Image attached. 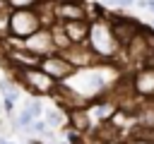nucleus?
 Wrapping results in <instances>:
<instances>
[{
  "label": "nucleus",
  "instance_id": "1",
  "mask_svg": "<svg viewBox=\"0 0 154 144\" xmlns=\"http://www.w3.org/2000/svg\"><path fill=\"white\" fill-rule=\"evenodd\" d=\"M87 43L91 48V53L96 58H103V60H111L116 53H118V41L111 31V24L103 22V19H96L89 24V34H87Z\"/></svg>",
  "mask_w": 154,
  "mask_h": 144
},
{
  "label": "nucleus",
  "instance_id": "2",
  "mask_svg": "<svg viewBox=\"0 0 154 144\" xmlns=\"http://www.w3.org/2000/svg\"><path fill=\"white\" fill-rule=\"evenodd\" d=\"M43 24H41V19H38V12L36 10H31V7H24V10H14V12H10V34L14 36V38H26V36H31L34 31H38Z\"/></svg>",
  "mask_w": 154,
  "mask_h": 144
},
{
  "label": "nucleus",
  "instance_id": "3",
  "mask_svg": "<svg viewBox=\"0 0 154 144\" xmlns=\"http://www.w3.org/2000/svg\"><path fill=\"white\" fill-rule=\"evenodd\" d=\"M17 77L24 82V86L29 91H34L38 96H51L55 91V86H58V82L53 77H48L41 67H19Z\"/></svg>",
  "mask_w": 154,
  "mask_h": 144
},
{
  "label": "nucleus",
  "instance_id": "4",
  "mask_svg": "<svg viewBox=\"0 0 154 144\" xmlns=\"http://www.w3.org/2000/svg\"><path fill=\"white\" fill-rule=\"evenodd\" d=\"M24 48L38 58H46V55H53L55 53V46H53V36H51V29L48 26H41L38 31H34L31 36H26L24 41Z\"/></svg>",
  "mask_w": 154,
  "mask_h": 144
},
{
  "label": "nucleus",
  "instance_id": "5",
  "mask_svg": "<svg viewBox=\"0 0 154 144\" xmlns=\"http://www.w3.org/2000/svg\"><path fill=\"white\" fill-rule=\"evenodd\" d=\"M38 67L48 74V77H53L55 82H63V79H67L77 67L72 65V62H67L60 53H53V55H46V58H41V62H38Z\"/></svg>",
  "mask_w": 154,
  "mask_h": 144
},
{
  "label": "nucleus",
  "instance_id": "6",
  "mask_svg": "<svg viewBox=\"0 0 154 144\" xmlns=\"http://www.w3.org/2000/svg\"><path fill=\"white\" fill-rule=\"evenodd\" d=\"M63 58L67 60V62H72L75 67H91V65H96V55L91 53V48L89 46H84V43H70L65 50H63Z\"/></svg>",
  "mask_w": 154,
  "mask_h": 144
},
{
  "label": "nucleus",
  "instance_id": "7",
  "mask_svg": "<svg viewBox=\"0 0 154 144\" xmlns=\"http://www.w3.org/2000/svg\"><path fill=\"white\" fill-rule=\"evenodd\" d=\"M132 91L140 98H149L154 96V67H140L132 77Z\"/></svg>",
  "mask_w": 154,
  "mask_h": 144
},
{
  "label": "nucleus",
  "instance_id": "8",
  "mask_svg": "<svg viewBox=\"0 0 154 144\" xmlns=\"http://www.w3.org/2000/svg\"><path fill=\"white\" fill-rule=\"evenodd\" d=\"M51 12L58 22H70V19H84V7L77 0H60L51 5Z\"/></svg>",
  "mask_w": 154,
  "mask_h": 144
},
{
  "label": "nucleus",
  "instance_id": "9",
  "mask_svg": "<svg viewBox=\"0 0 154 144\" xmlns=\"http://www.w3.org/2000/svg\"><path fill=\"white\" fill-rule=\"evenodd\" d=\"M60 29L70 43H84L87 34H89V22L87 19H70V22H60Z\"/></svg>",
  "mask_w": 154,
  "mask_h": 144
},
{
  "label": "nucleus",
  "instance_id": "10",
  "mask_svg": "<svg viewBox=\"0 0 154 144\" xmlns=\"http://www.w3.org/2000/svg\"><path fill=\"white\" fill-rule=\"evenodd\" d=\"M140 22H130V19H116L113 24H111V31H113V36H116V41H118V46H128V41L137 34V26Z\"/></svg>",
  "mask_w": 154,
  "mask_h": 144
},
{
  "label": "nucleus",
  "instance_id": "11",
  "mask_svg": "<svg viewBox=\"0 0 154 144\" xmlns=\"http://www.w3.org/2000/svg\"><path fill=\"white\" fill-rule=\"evenodd\" d=\"M7 58L14 65H19V67H38V62H41V58L34 55V53H29L24 46H12L7 50Z\"/></svg>",
  "mask_w": 154,
  "mask_h": 144
},
{
  "label": "nucleus",
  "instance_id": "12",
  "mask_svg": "<svg viewBox=\"0 0 154 144\" xmlns=\"http://www.w3.org/2000/svg\"><path fill=\"white\" fill-rule=\"evenodd\" d=\"M67 115H70L72 130H77L79 134H82V132H87V130H91V120H89V115H87V108H84V106H82V108H72V110H67Z\"/></svg>",
  "mask_w": 154,
  "mask_h": 144
},
{
  "label": "nucleus",
  "instance_id": "13",
  "mask_svg": "<svg viewBox=\"0 0 154 144\" xmlns=\"http://www.w3.org/2000/svg\"><path fill=\"white\" fill-rule=\"evenodd\" d=\"M137 125L144 130H154V101H144L137 110Z\"/></svg>",
  "mask_w": 154,
  "mask_h": 144
},
{
  "label": "nucleus",
  "instance_id": "14",
  "mask_svg": "<svg viewBox=\"0 0 154 144\" xmlns=\"http://www.w3.org/2000/svg\"><path fill=\"white\" fill-rule=\"evenodd\" d=\"M63 122H65V115H63L60 110L51 108V110L46 113V125H48V127H60Z\"/></svg>",
  "mask_w": 154,
  "mask_h": 144
},
{
  "label": "nucleus",
  "instance_id": "15",
  "mask_svg": "<svg viewBox=\"0 0 154 144\" xmlns=\"http://www.w3.org/2000/svg\"><path fill=\"white\" fill-rule=\"evenodd\" d=\"M10 34V12L0 7V38H5Z\"/></svg>",
  "mask_w": 154,
  "mask_h": 144
},
{
  "label": "nucleus",
  "instance_id": "16",
  "mask_svg": "<svg viewBox=\"0 0 154 144\" xmlns=\"http://www.w3.org/2000/svg\"><path fill=\"white\" fill-rule=\"evenodd\" d=\"M34 120H36V118H31V115H29V110L24 108V110H19V115H17V127L26 130V127H29V125H31Z\"/></svg>",
  "mask_w": 154,
  "mask_h": 144
},
{
  "label": "nucleus",
  "instance_id": "17",
  "mask_svg": "<svg viewBox=\"0 0 154 144\" xmlns=\"http://www.w3.org/2000/svg\"><path fill=\"white\" fill-rule=\"evenodd\" d=\"M36 2H41V0H7V5H12L14 10H24V7H34Z\"/></svg>",
  "mask_w": 154,
  "mask_h": 144
},
{
  "label": "nucleus",
  "instance_id": "18",
  "mask_svg": "<svg viewBox=\"0 0 154 144\" xmlns=\"http://www.w3.org/2000/svg\"><path fill=\"white\" fill-rule=\"evenodd\" d=\"M26 110H29V115H31V118H38V115L43 113V106H41V101H29Z\"/></svg>",
  "mask_w": 154,
  "mask_h": 144
},
{
  "label": "nucleus",
  "instance_id": "19",
  "mask_svg": "<svg viewBox=\"0 0 154 144\" xmlns=\"http://www.w3.org/2000/svg\"><path fill=\"white\" fill-rule=\"evenodd\" d=\"M67 144H79V132L77 130H67Z\"/></svg>",
  "mask_w": 154,
  "mask_h": 144
},
{
  "label": "nucleus",
  "instance_id": "20",
  "mask_svg": "<svg viewBox=\"0 0 154 144\" xmlns=\"http://www.w3.org/2000/svg\"><path fill=\"white\" fill-rule=\"evenodd\" d=\"M123 144H152V142H147V139H142V137H137V134H132L130 139H125Z\"/></svg>",
  "mask_w": 154,
  "mask_h": 144
},
{
  "label": "nucleus",
  "instance_id": "21",
  "mask_svg": "<svg viewBox=\"0 0 154 144\" xmlns=\"http://www.w3.org/2000/svg\"><path fill=\"white\" fill-rule=\"evenodd\" d=\"M106 5H111V7H120V0H106Z\"/></svg>",
  "mask_w": 154,
  "mask_h": 144
},
{
  "label": "nucleus",
  "instance_id": "22",
  "mask_svg": "<svg viewBox=\"0 0 154 144\" xmlns=\"http://www.w3.org/2000/svg\"><path fill=\"white\" fill-rule=\"evenodd\" d=\"M144 7H147V10H152V12H154V0H144Z\"/></svg>",
  "mask_w": 154,
  "mask_h": 144
},
{
  "label": "nucleus",
  "instance_id": "23",
  "mask_svg": "<svg viewBox=\"0 0 154 144\" xmlns=\"http://www.w3.org/2000/svg\"><path fill=\"white\" fill-rule=\"evenodd\" d=\"M135 0H120V5H132Z\"/></svg>",
  "mask_w": 154,
  "mask_h": 144
},
{
  "label": "nucleus",
  "instance_id": "24",
  "mask_svg": "<svg viewBox=\"0 0 154 144\" xmlns=\"http://www.w3.org/2000/svg\"><path fill=\"white\" fill-rule=\"evenodd\" d=\"M0 144H10V142H5V139H2V137H0Z\"/></svg>",
  "mask_w": 154,
  "mask_h": 144
},
{
  "label": "nucleus",
  "instance_id": "25",
  "mask_svg": "<svg viewBox=\"0 0 154 144\" xmlns=\"http://www.w3.org/2000/svg\"><path fill=\"white\" fill-rule=\"evenodd\" d=\"M31 144H43V142H31Z\"/></svg>",
  "mask_w": 154,
  "mask_h": 144
},
{
  "label": "nucleus",
  "instance_id": "26",
  "mask_svg": "<svg viewBox=\"0 0 154 144\" xmlns=\"http://www.w3.org/2000/svg\"><path fill=\"white\" fill-rule=\"evenodd\" d=\"M152 29H154V22H152Z\"/></svg>",
  "mask_w": 154,
  "mask_h": 144
},
{
  "label": "nucleus",
  "instance_id": "27",
  "mask_svg": "<svg viewBox=\"0 0 154 144\" xmlns=\"http://www.w3.org/2000/svg\"><path fill=\"white\" fill-rule=\"evenodd\" d=\"M65 144H67V142H65Z\"/></svg>",
  "mask_w": 154,
  "mask_h": 144
}]
</instances>
